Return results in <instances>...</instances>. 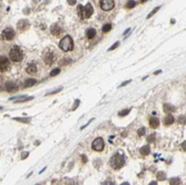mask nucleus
<instances>
[{"label": "nucleus", "mask_w": 186, "mask_h": 185, "mask_svg": "<svg viewBox=\"0 0 186 185\" xmlns=\"http://www.w3.org/2000/svg\"><path fill=\"white\" fill-rule=\"evenodd\" d=\"M174 122H175V118H174L172 115H167V116H166V117L164 118V124L166 126L172 125V124H173Z\"/></svg>", "instance_id": "obj_14"}, {"label": "nucleus", "mask_w": 186, "mask_h": 185, "mask_svg": "<svg viewBox=\"0 0 186 185\" xmlns=\"http://www.w3.org/2000/svg\"><path fill=\"white\" fill-rule=\"evenodd\" d=\"M129 111H131V109H124L123 111H119V114H118V115L123 117V116H126V115L129 114Z\"/></svg>", "instance_id": "obj_24"}, {"label": "nucleus", "mask_w": 186, "mask_h": 185, "mask_svg": "<svg viewBox=\"0 0 186 185\" xmlns=\"http://www.w3.org/2000/svg\"><path fill=\"white\" fill-rule=\"evenodd\" d=\"M56 57H55V54L52 52H50V50H48V52H45L44 55V60L45 63L47 64V65H51V64H54V61H55Z\"/></svg>", "instance_id": "obj_8"}, {"label": "nucleus", "mask_w": 186, "mask_h": 185, "mask_svg": "<svg viewBox=\"0 0 186 185\" xmlns=\"http://www.w3.org/2000/svg\"><path fill=\"white\" fill-rule=\"evenodd\" d=\"M110 29H112V25L110 24H106V25L102 26V33H108Z\"/></svg>", "instance_id": "obj_20"}, {"label": "nucleus", "mask_w": 186, "mask_h": 185, "mask_svg": "<svg viewBox=\"0 0 186 185\" xmlns=\"http://www.w3.org/2000/svg\"><path fill=\"white\" fill-rule=\"evenodd\" d=\"M150 146H144V147L140 148V154H142V155H144V156L148 155V154H150Z\"/></svg>", "instance_id": "obj_17"}, {"label": "nucleus", "mask_w": 186, "mask_h": 185, "mask_svg": "<svg viewBox=\"0 0 186 185\" xmlns=\"http://www.w3.org/2000/svg\"><path fill=\"white\" fill-rule=\"evenodd\" d=\"M115 7L114 0H100V8L104 11H109Z\"/></svg>", "instance_id": "obj_7"}, {"label": "nucleus", "mask_w": 186, "mask_h": 185, "mask_svg": "<svg viewBox=\"0 0 186 185\" xmlns=\"http://www.w3.org/2000/svg\"><path fill=\"white\" fill-rule=\"evenodd\" d=\"M118 46H119V41H117V42H115V44H114L113 46H112V47H110V48L108 49V50H109V52H110V50H113V49H115V48H116V47H118Z\"/></svg>", "instance_id": "obj_29"}, {"label": "nucleus", "mask_w": 186, "mask_h": 185, "mask_svg": "<svg viewBox=\"0 0 186 185\" xmlns=\"http://www.w3.org/2000/svg\"><path fill=\"white\" fill-rule=\"evenodd\" d=\"M181 183V180L178 177H173L171 178V182H169V184L171 185H178Z\"/></svg>", "instance_id": "obj_19"}, {"label": "nucleus", "mask_w": 186, "mask_h": 185, "mask_svg": "<svg viewBox=\"0 0 186 185\" xmlns=\"http://www.w3.org/2000/svg\"><path fill=\"white\" fill-rule=\"evenodd\" d=\"M93 149L96 151V152H102V149H104V146H105V143H104V140H102V137H98V138H96L95 141L93 142Z\"/></svg>", "instance_id": "obj_6"}, {"label": "nucleus", "mask_w": 186, "mask_h": 185, "mask_svg": "<svg viewBox=\"0 0 186 185\" xmlns=\"http://www.w3.org/2000/svg\"><path fill=\"white\" fill-rule=\"evenodd\" d=\"M86 36H87L88 39H93V38L96 36V30L94 28H89V29L86 31Z\"/></svg>", "instance_id": "obj_15"}, {"label": "nucleus", "mask_w": 186, "mask_h": 185, "mask_svg": "<svg viewBox=\"0 0 186 185\" xmlns=\"http://www.w3.org/2000/svg\"><path fill=\"white\" fill-rule=\"evenodd\" d=\"M83 162H87V158H86V157H85V156H83Z\"/></svg>", "instance_id": "obj_38"}, {"label": "nucleus", "mask_w": 186, "mask_h": 185, "mask_svg": "<svg viewBox=\"0 0 186 185\" xmlns=\"http://www.w3.org/2000/svg\"><path fill=\"white\" fill-rule=\"evenodd\" d=\"M146 0H140V2H145Z\"/></svg>", "instance_id": "obj_40"}, {"label": "nucleus", "mask_w": 186, "mask_h": 185, "mask_svg": "<svg viewBox=\"0 0 186 185\" xmlns=\"http://www.w3.org/2000/svg\"><path fill=\"white\" fill-rule=\"evenodd\" d=\"M147 142H148V143H154V142H155V134L150 135L148 138H147Z\"/></svg>", "instance_id": "obj_25"}, {"label": "nucleus", "mask_w": 186, "mask_h": 185, "mask_svg": "<svg viewBox=\"0 0 186 185\" xmlns=\"http://www.w3.org/2000/svg\"><path fill=\"white\" fill-rule=\"evenodd\" d=\"M59 73H60V69H59V68H55L54 71H50V76H57Z\"/></svg>", "instance_id": "obj_23"}, {"label": "nucleus", "mask_w": 186, "mask_h": 185, "mask_svg": "<svg viewBox=\"0 0 186 185\" xmlns=\"http://www.w3.org/2000/svg\"><path fill=\"white\" fill-rule=\"evenodd\" d=\"M36 83H37L36 79H33V78L27 79V80L25 82V84H24V87H25V88H27V87H31V86H33Z\"/></svg>", "instance_id": "obj_16"}, {"label": "nucleus", "mask_w": 186, "mask_h": 185, "mask_svg": "<svg viewBox=\"0 0 186 185\" xmlns=\"http://www.w3.org/2000/svg\"><path fill=\"white\" fill-rule=\"evenodd\" d=\"M128 83H131V80H127V82H125V83H123V84H121V86H125V85H127Z\"/></svg>", "instance_id": "obj_35"}, {"label": "nucleus", "mask_w": 186, "mask_h": 185, "mask_svg": "<svg viewBox=\"0 0 186 185\" xmlns=\"http://www.w3.org/2000/svg\"><path fill=\"white\" fill-rule=\"evenodd\" d=\"M9 68V59L5 56H0V71H5Z\"/></svg>", "instance_id": "obj_9"}, {"label": "nucleus", "mask_w": 186, "mask_h": 185, "mask_svg": "<svg viewBox=\"0 0 186 185\" xmlns=\"http://www.w3.org/2000/svg\"><path fill=\"white\" fill-rule=\"evenodd\" d=\"M67 1H68V4H69V5H71V6H73V5H75V4H76V0H67Z\"/></svg>", "instance_id": "obj_32"}, {"label": "nucleus", "mask_w": 186, "mask_h": 185, "mask_svg": "<svg viewBox=\"0 0 186 185\" xmlns=\"http://www.w3.org/2000/svg\"><path fill=\"white\" fill-rule=\"evenodd\" d=\"M102 185H115V183L112 181H106V182H104V184Z\"/></svg>", "instance_id": "obj_30"}, {"label": "nucleus", "mask_w": 186, "mask_h": 185, "mask_svg": "<svg viewBox=\"0 0 186 185\" xmlns=\"http://www.w3.org/2000/svg\"><path fill=\"white\" fill-rule=\"evenodd\" d=\"M78 105H79V100H76V103H75V105H74V107H73V111L78 106Z\"/></svg>", "instance_id": "obj_33"}, {"label": "nucleus", "mask_w": 186, "mask_h": 185, "mask_svg": "<svg viewBox=\"0 0 186 185\" xmlns=\"http://www.w3.org/2000/svg\"><path fill=\"white\" fill-rule=\"evenodd\" d=\"M150 125L152 128H157L158 125H159V119L157 118V117H152L150 119Z\"/></svg>", "instance_id": "obj_13"}, {"label": "nucleus", "mask_w": 186, "mask_h": 185, "mask_svg": "<svg viewBox=\"0 0 186 185\" xmlns=\"http://www.w3.org/2000/svg\"><path fill=\"white\" fill-rule=\"evenodd\" d=\"M135 6H136L135 1L131 0V1H128V2H127V5H126V8H128V9H129V8H134Z\"/></svg>", "instance_id": "obj_22"}, {"label": "nucleus", "mask_w": 186, "mask_h": 185, "mask_svg": "<svg viewBox=\"0 0 186 185\" xmlns=\"http://www.w3.org/2000/svg\"><path fill=\"white\" fill-rule=\"evenodd\" d=\"M5 88H6L7 92H15V90L18 89V87H17L15 83H7L6 86H5Z\"/></svg>", "instance_id": "obj_12"}, {"label": "nucleus", "mask_w": 186, "mask_h": 185, "mask_svg": "<svg viewBox=\"0 0 186 185\" xmlns=\"http://www.w3.org/2000/svg\"><path fill=\"white\" fill-rule=\"evenodd\" d=\"M15 37V30L10 28V27H8V28H5L2 30V33H1V38L4 39V40H8L10 41L14 39Z\"/></svg>", "instance_id": "obj_5"}, {"label": "nucleus", "mask_w": 186, "mask_h": 185, "mask_svg": "<svg viewBox=\"0 0 186 185\" xmlns=\"http://www.w3.org/2000/svg\"><path fill=\"white\" fill-rule=\"evenodd\" d=\"M158 10H159V7L155 8V9H154V10L152 11V12H150V15L147 16V18H150V17H152V16H153V15H155V14H156V12H157V11H158Z\"/></svg>", "instance_id": "obj_27"}, {"label": "nucleus", "mask_w": 186, "mask_h": 185, "mask_svg": "<svg viewBox=\"0 0 186 185\" xmlns=\"http://www.w3.org/2000/svg\"><path fill=\"white\" fill-rule=\"evenodd\" d=\"M185 145H186V142L184 141V143H183V144H182V146H183V149H184V151H185Z\"/></svg>", "instance_id": "obj_37"}, {"label": "nucleus", "mask_w": 186, "mask_h": 185, "mask_svg": "<svg viewBox=\"0 0 186 185\" xmlns=\"http://www.w3.org/2000/svg\"><path fill=\"white\" fill-rule=\"evenodd\" d=\"M37 185H38V184H37Z\"/></svg>", "instance_id": "obj_41"}, {"label": "nucleus", "mask_w": 186, "mask_h": 185, "mask_svg": "<svg viewBox=\"0 0 186 185\" xmlns=\"http://www.w3.org/2000/svg\"><path fill=\"white\" fill-rule=\"evenodd\" d=\"M93 12H94V9H93L90 4H87L85 7H83L81 5H79V6L77 7V14H78V16H79V18L80 19L89 18V17L93 15Z\"/></svg>", "instance_id": "obj_1"}, {"label": "nucleus", "mask_w": 186, "mask_h": 185, "mask_svg": "<svg viewBox=\"0 0 186 185\" xmlns=\"http://www.w3.org/2000/svg\"><path fill=\"white\" fill-rule=\"evenodd\" d=\"M59 47L64 52H70L74 48V41L71 39V37L70 36H66V37L62 38L60 42H59Z\"/></svg>", "instance_id": "obj_4"}, {"label": "nucleus", "mask_w": 186, "mask_h": 185, "mask_svg": "<svg viewBox=\"0 0 186 185\" xmlns=\"http://www.w3.org/2000/svg\"><path fill=\"white\" fill-rule=\"evenodd\" d=\"M179 122L185 124V116H181V117H179Z\"/></svg>", "instance_id": "obj_31"}, {"label": "nucleus", "mask_w": 186, "mask_h": 185, "mask_svg": "<svg viewBox=\"0 0 186 185\" xmlns=\"http://www.w3.org/2000/svg\"><path fill=\"white\" fill-rule=\"evenodd\" d=\"M9 57H10V59L12 61L18 63V61H20L24 58V52H22V50L19 48L18 46H14L11 48L10 52H9Z\"/></svg>", "instance_id": "obj_3"}, {"label": "nucleus", "mask_w": 186, "mask_h": 185, "mask_svg": "<svg viewBox=\"0 0 186 185\" xmlns=\"http://www.w3.org/2000/svg\"><path fill=\"white\" fill-rule=\"evenodd\" d=\"M125 164V157L121 154H116L110 158V166L115 170H119L124 166Z\"/></svg>", "instance_id": "obj_2"}, {"label": "nucleus", "mask_w": 186, "mask_h": 185, "mask_svg": "<svg viewBox=\"0 0 186 185\" xmlns=\"http://www.w3.org/2000/svg\"><path fill=\"white\" fill-rule=\"evenodd\" d=\"M145 133H146L145 127H142V128H139V130H138V135H139V136H143V135H145Z\"/></svg>", "instance_id": "obj_26"}, {"label": "nucleus", "mask_w": 186, "mask_h": 185, "mask_svg": "<svg viewBox=\"0 0 186 185\" xmlns=\"http://www.w3.org/2000/svg\"><path fill=\"white\" fill-rule=\"evenodd\" d=\"M156 176L158 181H164V180H166V173H164V172H158L156 174Z\"/></svg>", "instance_id": "obj_18"}, {"label": "nucleus", "mask_w": 186, "mask_h": 185, "mask_svg": "<svg viewBox=\"0 0 186 185\" xmlns=\"http://www.w3.org/2000/svg\"><path fill=\"white\" fill-rule=\"evenodd\" d=\"M26 71H27V73H28V74H36L37 73V66H36V64L35 63H30L29 65H28V66H27V69H26Z\"/></svg>", "instance_id": "obj_11"}, {"label": "nucleus", "mask_w": 186, "mask_h": 185, "mask_svg": "<svg viewBox=\"0 0 186 185\" xmlns=\"http://www.w3.org/2000/svg\"><path fill=\"white\" fill-rule=\"evenodd\" d=\"M164 109L165 111H174V107L171 106V105H168V104H165L164 105Z\"/></svg>", "instance_id": "obj_21"}, {"label": "nucleus", "mask_w": 186, "mask_h": 185, "mask_svg": "<svg viewBox=\"0 0 186 185\" xmlns=\"http://www.w3.org/2000/svg\"><path fill=\"white\" fill-rule=\"evenodd\" d=\"M61 33H62L61 27L59 26V25H57V24H55V25H52V26L50 27V33L51 35H54V36H59Z\"/></svg>", "instance_id": "obj_10"}, {"label": "nucleus", "mask_w": 186, "mask_h": 185, "mask_svg": "<svg viewBox=\"0 0 186 185\" xmlns=\"http://www.w3.org/2000/svg\"><path fill=\"white\" fill-rule=\"evenodd\" d=\"M27 156H28V153L26 152V153H22V156H21V158L24 159V158H26V157H27Z\"/></svg>", "instance_id": "obj_34"}, {"label": "nucleus", "mask_w": 186, "mask_h": 185, "mask_svg": "<svg viewBox=\"0 0 186 185\" xmlns=\"http://www.w3.org/2000/svg\"><path fill=\"white\" fill-rule=\"evenodd\" d=\"M148 185H157V182H150Z\"/></svg>", "instance_id": "obj_36"}, {"label": "nucleus", "mask_w": 186, "mask_h": 185, "mask_svg": "<svg viewBox=\"0 0 186 185\" xmlns=\"http://www.w3.org/2000/svg\"><path fill=\"white\" fill-rule=\"evenodd\" d=\"M16 121H18V122H26V123H29V118H18V117H16Z\"/></svg>", "instance_id": "obj_28"}, {"label": "nucleus", "mask_w": 186, "mask_h": 185, "mask_svg": "<svg viewBox=\"0 0 186 185\" xmlns=\"http://www.w3.org/2000/svg\"><path fill=\"white\" fill-rule=\"evenodd\" d=\"M121 185H129V183H128V182H125V183H121Z\"/></svg>", "instance_id": "obj_39"}]
</instances>
